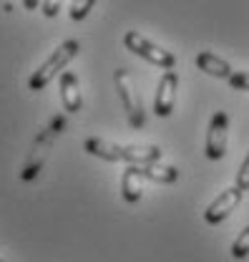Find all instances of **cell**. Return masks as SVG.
Here are the masks:
<instances>
[{
  "label": "cell",
  "instance_id": "5b68a950",
  "mask_svg": "<svg viewBox=\"0 0 249 262\" xmlns=\"http://www.w3.org/2000/svg\"><path fill=\"white\" fill-rule=\"evenodd\" d=\"M176 91H179V76H176V71H166V73L159 78L156 98H154V114L159 119H166V116L174 114Z\"/></svg>",
  "mask_w": 249,
  "mask_h": 262
},
{
  "label": "cell",
  "instance_id": "7c38bea8",
  "mask_svg": "<svg viewBox=\"0 0 249 262\" xmlns=\"http://www.w3.org/2000/svg\"><path fill=\"white\" fill-rule=\"evenodd\" d=\"M141 171H144V177L146 179H151L156 184H174L176 179H179V171H176V166H166V164H141Z\"/></svg>",
  "mask_w": 249,
  "mask_h": 262
},
{
  "label": "cell",
  "instance_id": "2e32d148",
  "mask_svg": "<svg viewBox=\"0 0 249 262\" xmlns=\"http://www.w3.org/2000/svg\"><path fill=\"white\" fill-rule=\"evenodd\" d=\"M234 187H239L242 192H249V151L244 157V162H242V166H239V171H237V184Z\"/></svg>",
  "mask_w": 249,
  "mask_h": 262
},
{
  "label": "cell",
  "instance_id": "ba28073f",
  "mask_svg": "<svg viewBox=\"0 0 249 262\" xmlns=\"http://www.w3.org/2000/svg\"><path fill=\"white\" fill-rule=\"evenodd\" d=\"M144 171L139 164H128L121 177V196H124L128 204H136L141 194H144Z\"/></svg>",
  "mask_w": 249,
  "mask_h": 262
},
{
  "label": "cell",
  "instance_id": "5bb4252c",
  "mask_svg": "<svg viewBox=\"0 0 249 262\" xmlns=\"http://www.w3.org/2000/svg\"><path fill=\"white\" fill-rule=\"evenodd\" d=\"M94 5H96V0H73V3H71V18H73V20H83V18L91 13Z\"/></svg>",
  "mask_w": 249,
  "mask_h": 262
},
{
  "label": "cell",
  "instance_id": "8992f818",
  "mask_svg": "<svg viewBox=\"0 0 249 262\" xmlns=\"http://www.w3.org/2000/svg\"><path fill=\"white\" fill-rule=\"evenodd\" d=\"M242 196H244V192H242L239 187H227V189H224V192L207 207V212H204V222H207V225H219V222H224V220L239 207Z\"/></svg>",
  "mask_w": 249,
  "mask_h": 262
},
{
  "label": "cell",
  "instance_id": "277c9868",
  "mask_svg": "<svg viewBox=\"0 0 249 262\" xmlns=\"http://www.w3.org/2000/svg\"><path fill=\"white\" fill-rule=\"evenodd\" d=\"M227 136H229V116H227V111H217L209 121V131H207V144H204L207 159H212V162L224 159Z\"/></svg>",
  "mask_w": 249,
  "mask_h": 262
},
{
  "label": "cell",
  "instance_id": "7a4b0ae2",
  "mask_svg": "<svg viewBox=\"0 0 249 262\" xmlns=\"http://www.w3.org/2000/svg\"><path fill=\"white\" fill-rule=\"evenodd\" d=\"M124 46H126V51H131L133 56L149 61L151 66H159V68H164V71H174V66H176V56H174L171 51H166V48L151 43L149 38H144L139 31H126Z\"/></svg>",
  "mask_w": 249,
  "mask_h": 262
},
{
  "label": "cell",
  "instance_id": "d6986e66",
  "mask_svg": "<svg viewBox=\"0 0 249 262\" xmlns=\"http://www.w3.org/2000/svg\"><path fill=\"white\" fill-rule=\"evenodd\" d=\"M0 262H3V260H0Z\"/></svg>",
  "mask_w": 249,
  "mask_h": 262
},
{
  "label": "cell",
  "instance_id": "8fae6325",
  "mask_svg": "<svg viewBox=\"0 0 249 262\" xmlns=\"http://www.w3.org/2000/svg\"><path fill=\"white\" fill-rule=\"evenodd\" d=\"M196 68H199V71H204L207 76L224 78V81H229V76L234 73V71H232V66L227 63L224 58L214 56L212 51H201V53L196 56Z\"/></svg>",
  "mask_w": 249,
  "mask_h": 262
},
{
  "label": "cell",
  "instance_id": "30bf717a",
  "mask_svg": "<svg viewBox=\"0 0 249 262\" xmlns=\"http://www.w3.org/2000/svg\"><path fill=\"white\" fill-rule=\"evenodd\" d=\"M164 151L154 146V144H128L124 146V162L126 164H154V162H161Z\"/></svg>",
  "mask_w": 249,
  "mask_h": 262
},
{
  "label": "cell",
  "instance_id": "ac0fdd59",
  "mask_svg": "<svg viewBox=\"0 0 249 262\" xmlns=\"http://www.w3.org/2000/svg\"><path fill=\"white\" fill-rule=\"evenodd\" d=\"M38 5H40V0H23V8L26 10H35Z\"/></svg>",
  "mask_w": 249,
  "mask_h": 262
},
{
  "label": "cell",
  "instance_id": "9c48e42d",
  "mask_svg": "<svg viewBox=\"0 0 249 262\" xmlns=\"http://www.w3.org/2000/svg\"><path fill=\"white\" fill-rule=\"evenodd\" d=\"M83 151H88L91 157H98L103 162H124V146L106 141V139H98V136H91L83 141Z\"/></svg>",
  "mask_w": 249,
  "mask_h": 262
},
{
  "label": "cell",
  "instance_id": "4fadbf2b",
  "mask_svg": "<svg viewBox=\"0 0 249 262\" xmlns=\"http://www.w3.org/2000/svg\"><path fill=\"white\" fill-rule=\"evenodd\" d=\"M249 255V227H244L239 232V237L232 242V257L234 260H244Z\"/></svg>",
  "mask_w": 249,
  "mask_h": 262
},
{
  "label": "cell",
  "instance_id": "9a60e30c",
  "mask_svg": "<svg viewBox=\"0 0 249 262\" xmlns=\"http://www.w3.org/2000/svg\"><path fill=\"white\" fill-rule=\"evenodd\" d=\"M234 91H249V71H234L227 81Z\"/></svg>",
  "mask_w": 249,
  "mask_h": 262
},
{
  "label": "cell",
  "instance_id": "6da1fadb",
  "mask_svg": "<svg viewBox=\"0 0 249 262\" xmlns=\"http://www.w3.org/2000/svg\"><path fill=\"white\" fill-rule=\"evenodd\" d=\"M78 51H81V43H78V40H73V38H71V40H63L61 46L33 71L31 81H28V89H31V91H43V89L61 73L63 68L78 56Z\"/></svg>",
  "mask_w": 249,
  "mask_h": 262
},
{
  "label": "cell",
  "instance_id": "52a82bcc",
  "mask_svg": "<svg viewBox=\"0 0 249 262\" xmlns=\"http://www.w3.org/2000/svg\"><path fill=\"white\" fill-rule=\"evenodd\" d=\"M61 103H63V108H65L68 114H78L81 106H83L78 76L71 73V71H63L61 73Z\"/></svg>",
  "mask_w": 249,
  "mask_h": 262
},
{
  "label": "cell",
  "instance_id": "3957f363",
  "mask_svg": "<svg viewBox=\"0 0 249 262\" xmlns=\"http://www.w3.org/2000/svg\"><path fill=\"white\" fill-rule=\"evenodd\" d=\"M114 83H116V91L121 96V106L126 111V119L133 129H144L146 126V114H144V106H141V98L133 89V81L128 76V71L119 68L114 71Z\"/></svg>",
  "mask_w": 249,
  "mask_h": 262
},
{
  "label": "cell",
  "instance_id": "e0dca14e",
  "mask_svg": "<svg viewBox=\"0 0 249 262\" xmlns=\"http://www.w3.org/2000/svg\"><path fill=\"white\" fill-rule=\"evenodd\" d=\"M61 5H63V0H43L40 3V10H43L46 18H56L61 13Z\"/></svg>",
  "mask_w": 249,
  "mask_h": 262
}]
</instances>
